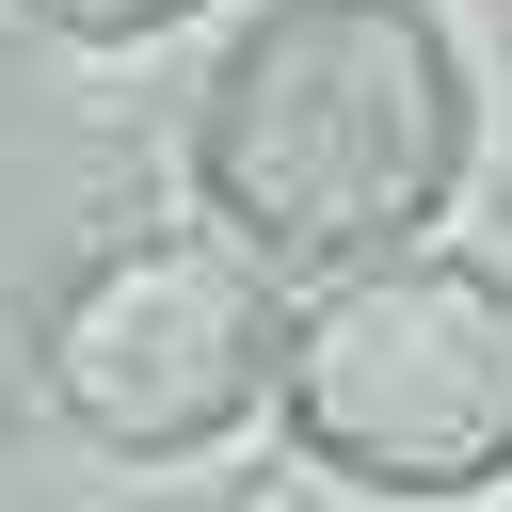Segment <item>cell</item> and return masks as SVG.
Instances as JSON below:
<instances>
[{
    "instance_id": "1",
    "label": "cell",
    "mask_w": 512,
    "mask_h": 512,
    "mask_svg": "<svg viewBox=\"0 0 512 512\" xmlns=\"http://www.w3.org/2000/svg\"><path fill=\"white\" fill-rule=\"evenodd\" d=\"M192 176L224 240L288 272L400 256L464 176V64L416 0H272L192 112Z\"/></svg>"
},
{
    "instance_id": "2",
    "label": "cell",
    "mask_w": 512,
    "mask_h": 512,
    "mask_svg": "<svg viewBox=\"0 0 512 512\" xmlns=\"http://www.w3.org/2000/svg\"><path fill=\"white\" fill-rule=\"evenodd\" d=\"M288 432L368 496L512 480V288L480 256H352L272 352Z\"/></svg>"
},
{
    "instance_id": "3",
    "label": "cell",
    "mask_w": 512,
    "mask_h": 512,
    "mask_svg": "<svg viewBox=\"0 0 512 512\" xmlns=\"http://www.w3.org/2000/svg\"><path fill=\"white\" fill-rule=\"evenodd\" d=\"M272 352H288L272 288L240 256H208V240H128V256H96L48 304V384H64V416L96 448H208V432H240L272 400Z\"/></svg>"
},
{
    "instance_id": "4",
    "label": "cell",
    "mask_w": 512,
    "mask_h": 512,
    "mask_svg": "<svg viewBox=\"0 0 512 512\" xmlns=\"http://www.w3.org/2000/svg\"><path fill=\"white\" fill-rule=\"evenodd\" d=\"M48 32H80V48H128V32H176L192 0H32Z\"/></svg>"
}]
</instances>
